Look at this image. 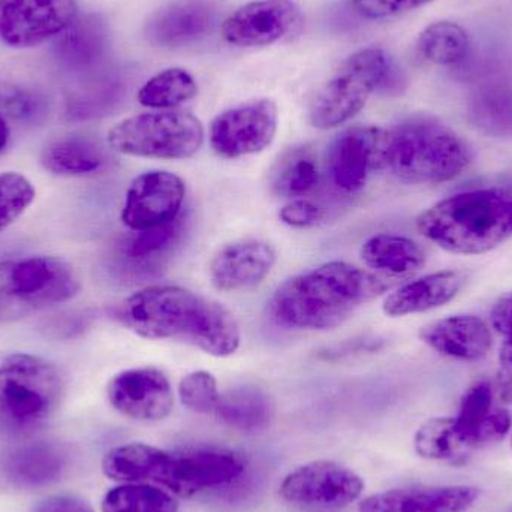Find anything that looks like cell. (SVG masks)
Listing matches in <instances>:
<instances>
[{"instance_id": "cell-9", "label": "cell", "mask_w": 512, "mask_h": 512, "mask_svg": "<svg viewBox=\"0 0 512 512\" xmlns=\"http://www.w3.org/2000/svg\"><path fill=\"white\" fill-rule=\"evenodd\" d=\"M81 286L77 268L57 256L0 261V297L27 313L68 303Z\"/></svg>"}, {"instance_id": "cell-33", "label": "cell", "mask_w": 512, "mask_h": 512, "mask_svg": "<svg viewBox=\"0 0 512 512\" xmlns=\"http://www.w3.org/2000/svg\"><path fill=\"white\" fill-rule=\"evenodd\" d=\"M35 197V188L23 174L15 171L0 174V233L24 215Z\"/></svg>"}, {"instance_id": "cell-41", "label": "cell", "mask_w": 512, "mask_h": 512, "mask_svg": "<svg viewBox=\"0 0 512 512\" xmlns=\"http://www.w3.org/2000/svg\"><path fill=\"white\" fill-rule=\"evenodd\" d=\"M9 140V128L6 120L3 119L2 114H0V152L5 149L6 144H8Z\"/></svg>"}, {"instance_id": "cell-2", "label": "cell", "mask_w": 512, "mask_h": 512, "mask_svg": "<svg viewBox=\"0 0 512 512\" xmlns=\"http://www.w3.org/2000/svg\"><path fill=\"white\" fill-rule=\"evenodd\" d=\"M390 288L382 277L345 261H330L283 282L268 303L285 330L328 331Z\"/></svg>"}, {"instance_id": "cell-23", "label": "cell", "mask_w": 512, "mask_h": 512, "mask_svg": "<svg viewBox=\"0 0 512 512\" xmlns=\"http://www.w3.org/2000/svg\"><path fill=\"white\" fill-rule=\"evenodd\" d=\"M465 271L444 270L405 283L385 298L384 313L391 318L429 312L453 301L465 288Z\"/></svg>"}, {"instance_id": "cell-8", "label": "cell", "mask_w": 512, "mask_h": 512, "mask_svg": "<svg viewBox=\"0 0 512 512\" xmlns=\"http://www.w3.org/2000/svg\"><path fill=\"white\" fill-rule=\"evenodd\" d=\"M388 72L390 63L381 48H364L351 54L313 96L310 125L325 131L357 116L387 80Z\"/></svg>"}, {"instance_id": "cell-18", "label": "cell", "mask_w": 512, "mask_h": 512, "mask_svg": "<svg viewBox=\"0 0 512 512\" xmlns=\"http://www.w3.org/2000/svg\"><path fill=\"white\" fill-rule=\"evenodd\" d=\"M218 8L212 0H176L159 9L147 23V39L156 47L197 44L215 30Z\"/></svg>"}, {"instance_id": "cell-14", "label": "cell", "mask_w": 512, "mask_h": 512, "mask_svg": "<svg viewBox=\"0 0 512 512\" xmlns=\"http://www.w3.org/2000/svg\"><path fill=\"white\" fill-rule=\"evenodd\" d=\"M384 129L351 126L331 140L327 170L339 191L354 194L366 186L370 174L382 168L381 150Z\"/></svg>"}, {"instance_id": "cell-34", "label": "cell", "mask_w": 512, "mask_h": 512, "mask_svg": "<svg viewBox=\"0 0 512 512\" xmlns=\"http://www.w3.org/2000/svg\"><path fill=\"white\" fill-rule=\"evenodd\" d=\"M179 396L183 405L197 414H215L221 399L215 376L206 370L186 375L180 381Z\"/></svg>"}, {"instance_id": "cell-15", "label": "cell", "mask_w": 512, "mask_h": 512, "mask_svg": "<svg viewBox=\"0 0 512 512\" xmlns=\"http://www.w3.org/2000/svg\"><path fill=\"white\" fill-rule=\"evenodd\" d=\"M110 405L132 420L152 423L173 411L174 394L164 372L156 367L123 370L108 382Z\"/></svg>"}, {"instance_id": "cell-22", "label": "cell", "mask_w": 512, "mask_h": 512, "mask_svg": "<svg viewBox=\"0 0 512 512\" xmlns=\"http://www.w3.org/2000/svg\"><path fill=\"white\" fill-rule=\"evenodd\" d=\"M69 468V453L54 442H32L6 456L2 472L9 486L20 490L44 489L62 480Z\"/></svg>"}, {"instance_id": "cell-7", "label": "cell", "mask_w": 512, "mask_h": 512, "mask_svg": "<svg viewBox=\"0 0 512 512\" xmlns=\"http://www.w3.org/2000/svg\"><path fill=\"white\" fill-rule=\"evenodd\" d=\"M108 144L135 158H192L204 144V126L186 111H156L128 117L108 131Z\"/></svg>"}, {"instance_id": "cell-24", "label": "cell", "mask_w": 512, "mask_h": 512, "mask_svg": "<svg viewBox=\"0 0 512 512\" xmlns=\"http://www.w3.org/2000/svg\"><path fill=\"white\" fill-rule=\"evenodd\" d=\"M361 258L367 267L390 276H408L426 264L423 248L414 240L396 234L370 237L361 248Z\"/></svg>"}, {"instance_id": "cell-16", "label": "cell", "mask_w": 512, "mask_h": 512, "mask_svg": "<svg viewBox=\"0 0 512 512\" xmlns=\"http://www.w3.org/2000/svg\"><path fill=\"white\" fill-rule=\"evenodd\" d=\"M298 20L300 8L294 0H255L225 18L222 38L234 47H267L285 38Z\"/></svg>"}, {"instance_id": "cell-30", "label": "cell", "mask_w": 512, "mask_h": 512, "mask_svg": "<svg viewBox=\"0 0 512 512\" xmlns=\"http://www.w3.org/2000/svg\"><path fill=\"white\" fill-rule=\"evenodd\" d=\"M197 93V81L186 69L168 68L146 81L137 99L143 107L170 110L191 101Z\"/></svg>"}, {"instance_id": "cell-21", "label": "cell", "mask_w": 512, "mask_h": 512, "mask_svg": "<svg viewBox=\"0 0 512 512\" xmlns=\"http://www.w3.org/2000/svg\"><path fill=\"white\" fill-rule=\"evenodd\" d=\"M420 339L444 357L478 361L492 349V331L475 315H453L421 328Z\"/></svg>"}, {"instance_id": "cell-25", "label": "cell", "mask_w": 512, "mask_h": 512, "mask_svg": "<svg viewBox=\"0 0 512 512\" xmlns=\"http://www.w3.org/2000/svg\"><path fill=\"white\" fill-rule=\"evenodd\" d=\"M319 180L318 158L307 146H295L283 152L270 174L271 189L280 197L294 200L310 194Z\"/></svg>"}, {"instance_id": "cell-4", "label": "cell", "mask_w": 512, "mask_h": 512, "mask_svg": "<svg viewBox=\"0 0 512 512\" xmlns=\"http://www.w3.org/2000/svg\"><path fill=\"white\" fill-rule=\"evenodd\" d=\"M417 228L450 254H487L512 239V185L445 198L421 213Z\"/></svg>"}, {"instance_id": "cell-35", "label": "cell", "mask_w": 512, "mask_h": 512, "mask_svg": "<svg viewBox=\"0 0 512 512\" xmlns=\"http://www.w3.org/2000/svg\"><path fill=\"white\" fill-rule=\"evenodd\" d=\"M435 0H352L355 11L367 20H385L429 5Z\"/></svg>"}, {"instance_id": "cell-1", "label": "cell", "mask_w": 512, "mask_h": 512, "mask_svg": "<svg viewBox=\"0 0 512 512\" xmlns=\"http://www.w3.org/2000/svg\"><path fill=\"white\" fill-rule=\"evenodd\" d=\"M116 316L143 339L186 343L213 357L236 354L242 340L227 307L183 286H147L129 295Z\"/></svg>"}, {"instance_id": "cell-27", "label": "cell", "mask_w": 512, "mask_h": 512, "mask_svg": "<svg viewBox=\"0 0 512 512\" xmlns=\"http://www.w3.org/2000/svg\"><path fill=\"white\" fill-rule=\"evenodd\" d=\"M215 414L233 429L255 432L270 423L273 403L264 391L246 385L221 394Z\"/></svg>"}, {"instance_id": "cell-42", "label": "cell", "mask_w": 512, "mask_h": 512, "mask_svg": "<svg viewBox=\"0 0 512 512\" xmlns=\"http://www.w3.org/2000/svg\"><path fill=\"white\" fill-rule=\"evenodd\" d=\"M510 512H512V510Z\"/></svg>"}, {"instance_id": "cell-38", "label": "cell", "mask_w": 512, "mask_h": 512, "mask_svg": "<svg viewBox=\"0 0 512 512\" xmlns=\"http://www.w3.org/2000/svg\"><path fill=\"white\" fill-rule=\"evenodd\" d=\"M33 512H93L92 507L77 496H51L36 505Z\"/></svg>"}, {"instance_id": "cell-31", "label": "cell", "mask_w": 512, "mask_h": 512, "mask_svg": "<svg viewBox=\"0 0 512 512\" xmlns=\"http://www.w3.org/2000/svg\"><path fill=\"white\" fill-rule=\"evenodd\" d=\"M173 496L150 484H125L110 490L102 501L104 512H177Z\"/></svg>"}, {"instance_id": "cell-29", "label": "cell", "mask_w": 512, "mask_h": 512, "mask_svg": "<svg viewBox=\"0 0 512 512\" xmlns=\"http://www.w3.org/2000/svg\"><path fill=\"white\" fill-rule=\"evenodd\" d=\"M469 50V35L454 21L429 24L417 39L421 59L436 66H453L465 59Z\"/></svg>"}, {"instance_id": "cell-13", "label": "cell", "mask_w": 512, "mask_h": 512, "mask_svg": "<svg viewBox=\"0 0 512 512\" xmlns=\"http://www.w3.org/2000/svg\"><path fill=\"white\" fill-rule=\"evenodd\" d=\"M185 197V182L177 174L164 170L140 174L126 192L123 225L138 233L168 224L182 215Z\"/></svg>"}, {"instance_id": "cell-11", "label": "cell", "mask_w": 512, "mask_h": 512, "mask_svg": "<svg viewBox=\"0 0 512 512\" xmlns=\"http://www.w3.org/2000/svg\"><path fill=\"white\" fill-rule=\"evenodd\" d=\"M279 111L273 99L259 98L228 108L210 125V146L222 158L262 152L276 137Z\"/></svg>"}, {"instance_id": "cell-39", "label": "cell", "mask_w": 512, "mask_h": 512, "mask_svg": "<svg viewBox=\"0 0 512 512\" xmlns=\"http://www.w3.org/2000/svg\"><path fill=\"white\" fill-rule=\"evenodd\" d=\"M492 324L505 339H512V291L501 298L492 310Z\"/></svg>"}, {"instance_id": "cell-19", "label": "cell", "mask_w": 512, "mask_h": 512, "mask_svg": "<svg viewBox=\"0 0 512 512\" xmlns=\"http://www.w3.org/2000/svg\"><path fill=\"white\" fill-rule=\"evenodd\" d=\"M457 433L472 451L499 444L511 430L512 417L507 409L496 408L489 381L475 382L460 402L454 418Z\"/></svg>"}, {"instance_id": "cell-28", "label": "cell", "mask_w": 512, "mask_h": 512, "mask_svg": "<svg viewBox=\"0 0 512 512\" xmlns=\"http://www.w3.org/2000/svg\"><path fill=\"white\" fill-rule=\"evenodd\" d=\"M415 451L418 456L435 462L465 465L472 450L462 441L454 424V418L439 417L426 421L415 433Z\"/></svg>"}, {"instance_id": "cell-5", "label": "cell", "mask_w": 512, "mask_h": 512, "mask_svg": "<svg viewBox=\"0 0 512 512\" xmlns=\"http://www.w3.org/2000/svg\"><path fill=\"white\" fill-rule=\"evenodd\" d=\"M471 162V149L453 129L429 117H414L384 129L381 164L397 179L436 185L459 177Z\"/></svg>"}, {"instance_id": "cell-36", "label": "cell", "mask_w": 512, "mask_h": 512, "mask_svg": "<svg viewBox=\"0 0 512 512\" xmlns=\"http://www.w3.org/2000/svg\"><path fill=\"white\" fill-rule=\"evenodd\" d=\"M324 207L304 198H297L280 209L279 218L283 224L291 228H312L324 221Z\"/></svg>"}, {"instance_id": "cell-32", "label": "cell", "mask_w": 512, "mask_h": 512, "mask_svg": "<svg viewBox=\"0 0 512 512\" xmlns=\"http://www.w3.org/2000/svg\"><path fill=\"white\" fill-rule=\"evenodd\" d=\"M186 233V216L180 215L168 224L138 231L126 246V255L135 262H158L173 252Z\"/></svg>"}, {"instance_id": "cell-12", "label": "cell", "mask_w": 512, "mask_h": 512, "mask_svg": "<svg viewBox=\"0 0 512 512\" xmlns=\"http://www.w3.org/2000/svg\"><path fill=\"white\" fill-rule=\"evenodd\" d=\"M77 14V0H0V41L36 47L68 29Z\"/></svg>"}, {"instance_id": "cell-17", "label": "cell", "mask_w": 512, "mask_h": 512, "mask_svg": "<svg viewBox=\"0 0 512 512\" xmlns=\"http://www.w3.org/2000/svg\"><path fill=\"white\" fill-rule=\"evenodd\" d=\"M276 264L270 243L243 239L222 246L209 264L210 282L219 291H245L264 282Z\"/></svg>"}, {"instance_id": "cell-20", "label": "cell", "mask_w": 512, "mask_h": 512, "mask_svg": "<svg viewBox=\"0 0 512 512\" xmlns=\"http://www.w3.org/2000/svg\"><path fill=\"white\" fill-rule=\"evenodd\" d=\"M480 492L471 486L388 490L360 502V512H468Z\"/></svg>"}, {"instance_id": "cell-40", "label": "cell", "mask_w": 512, "mask_h": 512, "mask_svg": "<svg viewBox=\"0 0 512 512\" xmlns=\"http://www.w3.org/2000/svg\"><path fill=\"white\" fill-rule=\"evenodd\" d=\"M24 315H27L26 310L15 306V304H12L11 301L6 300V298L0 297V322L12 321V319H18Z\"/></svg>"}, {"instance_id": "cell-37", "label": "cell", "mask_w": 512, "mask_h": 512, "mask_svg": "<svg viewBox=\"0 0 512 512\" xmlns=\"http://www.w3.org/2000/svg\"><path fill=\"white\" fill-rule=\"evenodd\" d=\"M499 397L512 405V339H507L499 352L498 367Z\"/></svg>"}, {"instance_id": "cell-26", "label": "cell", "mask_w": 512, "mask_h": 512, "mask_svg": "<svg viewBox=\"0 0 512 512\" xmlns=\"http://www.w3.org/2000/svg\"><path fill=\"white\" fill-rule=\"evenodd\" d=\"M41 164L56 176H89L104 167L105 155L93 141L71 137L48 144L42 152Z\"/></svg>"}, {"instance_id": "cell-3", "label": "cell", "mask_w": 512, "mask_h": 512, "mask_svg": "<svg viewBox=\"0 0 512 512\" xmlns=\"http://www.w3.org/2000/svg\"><path fill=\"white\" fill-rule=\"evenodd\" d=\"M102 471L117 483L156 484L180 498H191L239 478L245 460L224 448L170 453L146 444H128L104 457Z\"/></svg>"}, {"instance_id": "cell-6", "label": "cell", "mask_w": 512, "mask_h": 512, "mask_svg": "<svg viewBox=\"0 0 512 512\" xmlns=\"http://www.w3.org/2000/svg\"><path fill=\"white\" fill-rule=\"evenodd\" d=\"M65 393L59 367L41 355H9L0 364V427L32 435L51 420Z\"/></svg>"}, {"instance_id": "cell-10", "label": "cell", "mask_w": 512, "mask_h": 512, "mask_svg": "<svg viewBox=\"0 0 512 512\" xmlns=\"http://www.w3.org/2000/svg\"><path fill=\"white\" fill-rule=\"evenodd\" d=\"M363 489V480L351 469L319 460L291 472L280 486V496L301 510L330 512L349 507Z\"/></svg>"}]
</instances>
